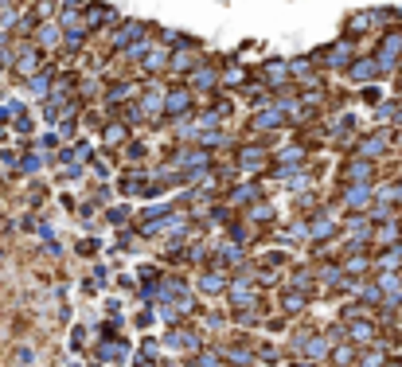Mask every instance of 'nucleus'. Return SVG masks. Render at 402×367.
<instances>
[{"label": "nucleus", "mask_w": 402, "mask_h": 367, "mask_svg": "<svg viewBox=\"0 0 402 367\" xmlns=\"http://www.w3.org/2000/svg\"><path fill=\"white\" fill-rule=\"evenodd\" d=\"M269 219H273V208H269V203H254V208H250V223H254V227L258 223H269Z\"/></svg>", "instance_id": "27"}, {"label": "nucleus", "mask_w": 402, "mask_h": 367, "mask_svg": "<svg viewBox=\"0 0 402 367\" xmlns=\"http://www.w3.org/2000/svg\"><path fill=\"white\" fill-rule=\"evenodd\" d=\"M340 231V227H336V219H332L328 211H317V215H313V219H309V234H313V238H332V234Z\"/></svg>", "instance_id": "11"}, {"label": "nucleus", "mask_w": 402, "mask_h": 367, "mask_svg": "<svg viewBox=\"0 0 402 367\" xmlns=\"http://www.w3.org/2000/svg\"><path fill=\"white\" fill-rule=\"evenodd\" d=\"M227 274L223 269H208L203 278H199V293H227Z\"/></svg>", "instance_id": "16"}, {"label": "nucleus", "mask_w": 402, "mask_h": 367, "mask_svg": "<svg viewBox=\"0 0 402 367\" xmlns=\"http://www.w3.org/2000/svg\"><path fill=\"white\" fill-rule=\"evenodd\" d=\"M243 78H246L243 67H231V71L223 74V82H227V86H243Z\"/></svg>", "instance_id": "28"}, {"label": "nucleus", "mask_w": 402, "mask_h": 367, "mask_svg": "<svg viewBox=\"0 0 402 367\" xmlns=\"http://www.w3.org/2000/svg\"><path fill=\"white\" fill-rule=\"evenodd\" d=\"M192 94H195V90H168V98H164V113H168V118H183V113L192 110Z\"/></svg>", "instance_id": "9"}, {"label": "nucleus", "mask_w": 402, "mask_h": 367, "mask_svg": "<svg viewBox=\"0 0 402 367\" xmlns=\"http://www.w3.org/2000/svg\"><path fill=\"white\" fill-rule=\"evenodd\" d=\"M113 20V12L106 8V4H94V8H86V27L94 32V27H102V24H110Z\"/></svg>", "instance_id": "20"}, {"label": "nucleus", "mask_w": 402, "mask_h": 367, "mask_svg": "<svg viewBox=\"0 0 402 367\" xmlns=\"http://www.w3.org/2000/svg\"><path fill=\"white\" fill-rule=\"evenodd\" d=\"M285 118H289V113L281 110L278 102H273V106H262V110H254V125H262V129H281V125H285Z\"/></svg>", "instance_id": "10"}, {"label": "nucleus", "mask_w": 402, "mask_h": 367, "mask_svg": "<svg viewBox=\"0 0 402 367\" xmlns=\"http://www.w3.org/2000/svg\"><path fill=\"white\" fill-rule=\"evenodd\" d=\"M243 172H258V168H266V148L262 145H246L238 148V160H234Z\"/></svg>", "instance_id": "8"}, {"label": "nucleus", "mask_w": 402, "mask_h": 367, "mask_svg": "<svg viewBox=\"0 0 402 367\" xmlns=\"http://www.w3.org/2000/svg\"><path fill=\"white\" fill-rule=\"evenodd\" d=\"M379 74H383L379 59H355L352 71H348V78H352V82H371V78H379Z\"/></svg>", "instance_id": "13"}, {"label": "nucleus", "mask_w": 402, "mask_h": 367, "mask_svg": "<svg viewBox=\"0 0 402 367\" xmlns=\"http://www.w3.org/2000/svg\"><path fill=\"white\" fill-rule=\"evenodd\" d=\"M141 63H145V71H153V74H157V71H164V67H168V55L153 47V51H148V55H145Z\"/></svg>", "instance_id": "25"}, {"label": "nucleus", "mask_w": 402, "mask_h": 367, "mask_svg": "<svg viewBox=\"0 0 402 367\" xmlns=\"http://www.w3.org/2000/svg\"><path fill=\"white\" fill-rule=\"evenodd\" d=\"M289 78H293V67L285 59H269L266 67H262V82L273 86V90H285V86H289Z\"/></svg>", "instance_id": "3"}, {"label": "nucleus", "mask_w": 402, "mask_h": 367, "mask_svg": "<svg viewBox=\"0 0 402 367\" xmlns=\"http://www.w3.org/2000/svg\"><path fill=\"white\" fill-rule=\"evenodd\" d=\"M164 348H172V352H199V332L172 329L168 336H164Z\"/></svg>", "instance_id": "7"}, {"label": "nucleus", "mask_w": 402, "mask_h": 367, "mask_svg": "<svg viewBox=\"0 0 402 367\" xmlns=\"http://www.w3.org/2000/svg\"><path fill=\"white\" fill-rule=\"evenodd\" d=\"M63 27L55 24H39L36 27V43H43V47H59V43H67V36H59Z\"/></svg>", "instance_id": "18"}, {"label": "nucleus", "mask_w": 402, "mask_h": 367, "mask_svg": "<svg viewBox=\"0 0 402 367\" xmlns=\"http://www.w3.org/2000/svg\"><path fill=\"white\" fill-rule=\"evenodd\" d=\"M227 301H231L234 309H262V305H258V293L250 289L246 278H238V282L227 285Z\"/></svg>", "instance_id": "6"}, {"label": "nucleus", "mask_w": 402, "mask_h": 367, "mask_svg": "<svg viewBox=\"0 0 402 367\" xmlns=\"http://www.w3.org/2000/svg\"><path fill=\"white\" fill-rule=\"evenodd\" d=\"M324 67H328V71H352V63H355V47H352V36L348 39H336V43H332L328 51H324Z\"/></svg>", "instance_id": "2"}, {"label": "nucleus", "mask_w": 402, "mask_h": 367, "mask_svg": "<svg viewBox=\"0 0 402 367\" xmlns=\"http://www.w3.org/2000/svg\"><path fill=\"white\" fill-rule=\"evenodd\" d=\"M348 336H352V340H359L364 348H371V344L379 340V329H375V324H367V320L359 317V320H348Z\"/></svg>", "instance_id": "14"}, {"label": "nucleus", "mask_w": 402, "mask_h": 367, "mask_svg": "<svg viewBox=\"0 0 402 367\" xmlns=\"http://www.w3.org/2000/svg\"><path fill=\"white\" fill-rule=\"evenodd\" d=\"M125 215H129V211H122V208H118V211H110V223H113V227H122V223H125Z\"/></svg>", "instance_id": "29"}, {"label": "nucleus", "mask_w": 402, "mask_h": 367, "mask_svg": "<svg viewBox=\"0 0 402 367\" xmlns=\"http://www.w3.org/2000/svg\"><path fill=\"white\" fill-rule=\"evenodd\" d=\"M195 67H199V55H192V51H176V55H172V71L176 74L195 71Z\"/></svg>", "instance_id": "21"}, {"label": "nucleus", "mask_w": 402, "mask_h": 367, "mask_svg": "<svg viewBox=\"0 0 402 367\" xmlns=\"http://www.w3.org/2000/svg\"><path fill=\"white\" fill-rule=\"evenodd\" d=\"M387 367H402V359H387Z\"/></svg>", "instance_id": "30"}, {"label": "nucleus", "mask_w": 402, "mask_h": 367, "mask_svg": "<svg viewBox=\"0 0 402 367\" xmlns=\"http://www.w3.org/2000/svg\"><path fill=\"white\" fill-rule=\"evenodd\" d=\"M219 86V74H215V67H208V63H199L192 71V90L195 94H203V90H215Z\"/></svg>", "instance_id": "12"}, {"label": "nucleus", "mask_w": 402, "mask_h": 367, "mask_svg": "<svg viewBox=\"0 0 402 367\" xmlns=\"http://www.w3.org/2000/svg\"><path fill=\"white\" fill-rule=\"evenodd\" d=\"M359 367H387V352H383V344H371V352L359 359Z\"/></svg>", "instance_id": "24"}, {"label": "nucleus", "mask_w": 402, "mask_h": 367, "mask_svg": "<svg viewBox=\"0 0 402 367\" xmlns=\"http://www.w3.org/2000/svg\"><path fill=\"white\" fill-rule=\"evenodd\" d=\"M332 359H336V364H352L355 367V348L352 344H336V348H332Z\"/></svg>", "instance_id": "26"}, {"label": "nucleus", "mask_w": 402, "mask_h": 367, "mask_svg": "<svg viewBox=\"0 0 402 367\" xmlns=\"http://www.w3.org/2000/svg\"><path fill=\"white\" fill-rule=\"evenodd\" d=\"M375 59H379V67H383V74H394V71H399V63H402V27L383 32Z\"/></svg>", "instance_id": "1"}, {"label": "nucleus", "mask_w": 402, "mask_h": 367, "mask_svg": "<svg viewBox=\"0 0 402 367\" xmlns=\"http://www.w3.org/2000/svg\"><path fill=\"white\" fill-rule=\"evenodd\" d=\"M254 196H258V184H238L231 192V208H243V203H250Z\"/></svg>", "instance_id": "22"}, {"label": "nucleus", "mask_w": 402, "mask_h": 367, "mask_svg": "<svg viewBox=\"0 0 402 367\" xmlns=\"http://www.w3.org/2000/svg\"><path fill=\"white\" fill-rule=\"evenodd\" d=\"M129 129H133V125H125V122H110V125H106V133H102V145H122L125 137H129Z\"/></svg>", "instance_id": "19"}, {"label": "nucleus", "mask_w": 402, "mask_h": 367, "mask_svg": "<svg viewBox=\"0 0 402 367\" xmlns=\"http://www.w3.org/2000/svg\"><path fill=\"white\" fill-rule=\"evenodd\" d=\"M383 20H387V12H355L352 20H348V32H352V36H364L367 27L383 24Z\"/></svg>", "instance_id": "15"}, {"label": "nucleus", "mask_w": 402, "mask_h": 367, "mask_svg": "<svg viewBox=\"0 0 402 367\" xmlns=\"http://www.w3.org/2000/svg\"><path fill=\"white\" fill-rule=\"evenodd\" d=\"M122 192L125 196H153V184H148L141 172H129V176L122 180Z\"/></svg>", "instance_id": "17"}, {"label": "nucleus", "mask_w": 402, "mask_h": 367, "mask_svg": "<svg viewBox=\"0 0 402 367\" xmlns=\"http://www.w3.org/2000/svg\"><path fill=\"white\" fill-rule=\"evenodd\" d=\"M0 137H4V125H0Z\"/></svg>", "instance_id": "31"}, {"label": "nucleus", "mask_w": 402, "mask_h": 367, "mask_svg": "<svg viewBox=\"0 0 402 367\" xmlns=\"http://www.w3.org/2000/svg\"><path fill=\"white\" fill-rule=\"evenodd\" d=\"M387 148H390V133H383V129H379V133L364 137V141L355 145V153H352V157H364V160H379V157H383V153H387Z\"/></svg>", "instance_id": "4"}, {"label": "nucleus", "mask_w": 402, "mask_h": 367, "mask_svg": "<svg viewBox=\"0 0 402 367\" xmlns=\"http://www.w3.org/2000/svg\"><path fill=\"white\" fill-rule=\"evenodd\" d=\"M254 352H258V359H262V364H278V359H281V348H273L269 340H258Z\"/></svg>", "instance_id": "23"}, {"label": "nucleus", "mask_w": 402, "mask_h": 367, "mask_svg": "<svg viewBox=\"0 0 402 367\" xmlns=\"http://www.w3.org/2000/svg\"><path fill=\"white\" fill-rule=\"evenodd\" d=\"M371 180H375V164H371V160L352 157L344 164V184H348V188H352V184H371Z\"/></svg>", "instance_id": "5"}]
</instances>
